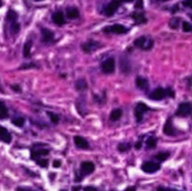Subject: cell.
Wrapping results in <instances>:
<instances>
[{
    "label": "cell",
    "instance_id": "6da1fadb",
    "mask_svg": "<svg viewBox=\"0 0 192 191\" xmlns=\"http://www.w3.org/2000/svg\"><path fill=\"white\" fill-rule=\"evenodd\" d=\"M134 45L138 48H142L145 51H150L153 47L154 41L151 37H146V36H141V37L136 38L134 42Z\"/></svg>",
    "mask_w": 192,
    "mask_h": 191
},
{
    "label": "cell",
    "instance_id": "7a4b0ae2",
    "mask_svg": "<svg viewBox=\"0 0 192 191\" xmlns=\"http://www.w3.org/2000/svg\"><path fill=\"white\" fill-rule=\"evenodd\" d=\"M101 71L106 74H111L115 72L116 69V61L114 57H108L107 60H105L100 65Z\"/></svg>",
    "mask_w": 192,
    "mask_h": 191
},
{
    "label": "cell",
    "instance_id": "3957f363",
    "mask_svg": "<svg viewBox=\"0 0 192 191\" xmlns=\"http://www.w3.org/2000/svg\"><path fill=\"white\" fill-rule=\"evenodd\" d=\"M102 30H104V33H107V34H126L128 30L124 25L114 24V25H110V26H106Z\"/></svg>",
    "mask_w": 192,
    "mask_h": 191
},
{
    "label": "cell",
    "instance_id": "277c9868",
    "mask_svg": "<svg viewBox=\"0 0 192 191\" xmlns=\"http://www.w3.org/2000/svg\"><path fill=\"white\" fill-rule=\"evenodd\" d=\"M151 110V108L145 105L144 102H137L136 107H135V118H136L137 123H141L143 121V116H144V112Z\"/></svg>",
    "mask_w": 192,
    "mask_h": 191
},
{
    "label": "cell",
    "instance_id": "5b68a950",
    "mask_svg": "<svg viewBox=\"0 0 192 191\" xmlns=\"http://www.w3.org/2000/svg\"><path fill=\"white\" fill-rule=\"evenodd\" d=\"M99 47H101V44L99 42L97 41H88V42H84L82 45H81V48L84 53L89 54V53H92V52H95L96 50H98Z\"/></svg>",
    "mask_w": 192,
    "mask_h": 191
},
{
    "label": "cell",
    "instance_id": "8992f818",
    "mask_svg": "<svg viewBox=\"0 0 192 191\" xmlns=\"http://www.w3.org/2000/svg\"><path fill=\"white\" fill-rule=\"evenodd\" d=\"M141 168H142L143 172H145V173H154V172H156V171L160 170L161 165L159 164V163H156V162L146 161L143 163Z\"/></svg>",
    "mask_w": 192,
    "mask_h": 191
},
{
    "label": "cell",
    "instance_id": "52a82bcc",
    "mask_svg": "<svg viewBox=\"0 0 192 191\" xmlns=\"http://www.w3.org/2000/svg\"><path fill=\"white\" fill-rule=\"evenodd\" d=\"M192 111V106L190 102H182L179 105V108L176 110V116L179 117H188Z\"/></svg>",
    "mask_w": 192,
    "mask_h": 191
},
{
    "label": "cell",
    "instance_id": "ba28073f",
    "mask_svg": "<svg viewBox=\"0 0 192 191\" xmlns=\"http://www.w3.org/2000/svg\"><path fill=\"white\" fill-rule=\"evenodd\" d=\"M120 5H121L120 0H111V1L106 6V8H105V15L108 16V17L112 16L117 10H118Z\"/></svg>",
    "mask_w": 192,
    "mask_h": 191
},
{
    "label": "cell",
    "instance_id": "9c48e42d",
    "mask_svg": "<svg viewBox=\"0 0 192 191\" xmlns=\"http://www.w3.org/2000/svg\"><path fill=\"white\" fill-rule=\"evenodd\" d=\"M95 171V164L90 161H83L81 162L80 164V172L81 175L84 176V175H88V174H91L92 172Z\"/></svg>",
    "mask_w": 192,
    "mask_h": 191
},
{
    "label": "cell",
    "instance_id": "30bf717a",
    "mask_svg": "<svg viewBox=\"0 0 192 191\" xmlns=\"http://www.w3.org/2000/svg\"><path fill=\"white\" fill-rule=\"evenodd\" d=\"M166 97V92L165 89L163 88H157L155 89L154 91H152L148 96V98L151 100H154V101H160V100H163Z\"/></svg>",
    "mask_w": 192,
    "mask_h": 191
},
{
    "label": "cell",
    "instance_id": "8fae6325",
    "mask_svg": "<svg viewBox=\"0 0 192 191\" xmlns=\"http://www.w3.org/2000/svg\"><path fill=\"white\" fill-rule=\"evenodd\" d=\"M163 133L167 136H174L176 133H175V128L173 127V124H172V118L170 117L166 121L165 125L163 127Z\"/></svg>",
    "mask_w": 192,
    "mask_h": 191
},
{
    "label": "cell",
    "instance_id": "7c38bea8",
    "mask_svg": "<svg viewBox=\"0 0 192 191\" xmlns=\"http://www.w3.org/2000/svg\"><path fill=\"white\" fill-rule=\"evenodd\" d=\"M52 20L57 26H63L65 23V16L62 11H55L52 15Z\"/></svg>",
    "mask_w": 192,
    "mask_h": 191
},
{
    "label": "cell",
    "instance_id": "4fadbf2b",
    "mask_svg": "<svg viewBox=\"0 0 192 191\" xmlns=\"http://www.w3.org/2000/svg\"><path fill=\"white\" fill-rule=\"evenodd\" d=\"M73 141H74L75 146L79 147V148H82V150H87V148H89V146H90L88 141H87L84 137H82V136H74Z\"/></svg>",
    "mask_w": 192,
    "mask_h": 191
},
{
    "label": "cell",
    "instance_id": "5bb4252c",
    "mask_svg": "<svg viewBox=\"0 0 192 191\" xmlns=\"http://www.w3.org/2000/svg\"><path fill=\"white\" fill-rule=\"evenodd\" d=\"M48 153H50V150H47V148H38V150L33 148L32 152H30V157H32V160H35L36 161L41 156L47 155Z\"/></svg>",
    "mask_w": 192,
    "mask_h": 191
},
{
    "label": "cell",
    "instance_id": "9a60e30c",
    "mask_svg": "<svg viewBox=\"0 0 192 191\" xmlns=\"http://www.w3.org/2000/svg\"><path fill=\"white\" fill-rule=\"evenodd\" d=\"M54 39V33L47 28H42V41L47 44Z\"/></svg>",
    "mask_w": 192,
    "mask_h": 191
},
{
    "label": "cell",
    "instance_id": "2e32d148",
    "mask_svg": "<svg viewBox=\"0 0 192 191\" xmlns=\"http://www.w3.org/2000/svg\"><path fill=\"white\" fill-rule=\"evenodd\" d=\"M132 18H133L135 24H137V25H142V24L147 23V18H146L144 12H133L132 14Z\"/></svg>",
    "mask_w": 192,
    "mask_h": 191
},
{
    "label": "cell",
    "instance_id": "e0dca14e",
    "mask_svg": "<svg viewBox=\"0 0 192 191\" xmlns=\"http://www.w3.org/2000/svg\"><path fill=\"white\" fill-rule=\"evenodd\" d=\"M0 141H2L3 143H6V144H9L10 142H11V135H10V133L7 130V128L5 127L0 126Z\"/></svg>",
    "mask_w": 192,
    "mask_h": 191
},
{
    "label": "cell",
    "instance_id": "ac0fdd59",
    "mask_svg": "<svg viewBox=\"0 0 192 191\" xmlns=\"http://www.w3.org/2000/svg\"><path fill=\"white\" fill-rule=\"evenodd\" d=\"M65 14H66V17L69 19H77L80 16L79 9L75 8V7H68L66 10H65Z\"/></svg>",
    "mask_w": 192,
    "mask_h": 191
},
{
    "label": "cell",
    "instance_id": "d6986e66",
    "mask_svg": "<svg viewBox=\"0 0 192 191\" xmlns=\"http://www.w3.org/2000/svg\"><path fill=\"white\" fill-rule=\"evenodd\" d=\"M135 83H136V87L141 90H146L148 89V80L144 76H137L136 80H135Z\"/></svg>",
    "mask_w": 192,
    "mask_h": 191
},
{
    "label": "cell",
    "instance_id": "ffe728a7",
    "mask_svg": "<svg viewBox=\"0 0 192 191\" xmlns=\"http://www.w3.org/2000/svg\"><path fill=\"white\" fill-rule=\"evenodd\" d=\"M74 85H75V89H77L78 91H86L87 89H88V83H87V81L84 79L77 80Z\"/></svg>",
    "mask_w": 192,
    "mask_h": 191
},
{
    "label": "cell",
    "instance_id": "44dd1931",
    "mask_svg": "<svg viewBox=\"0 0 192 191\" xmlns=\"http://www.w3.org/2000/svg\"><path fill=\"white\" fill-rule=\"evenodd\" d=\"M121 116H123V110H121L120 108H116L110 112L109 118H110V121H118V119H120Z\"/></svg>",
    "mask_w": 192,
    "mask_h": 191
},
{
    "label": "cell",
    "instance_id": "7402d4cb",
    "mask_svg": "<svg viewBox=\"0 0 192 191\" xmlns=\"http://www.w3.org/2000/svg\"><path fill=\"white\" fill-rule=\"evenodd\" d=\"M6 118H8V108L5 105V102L0 100V119L2 121V119H6Z\"/></svg>",
    "mask_w": 192,
    "mask_h": 191
},
{
    "label": "cell",
    "instance_id": "603a6c76",
    "mask_svg": "<svg viewBox=\"0 0 192 191\" xmlns=\"http://www.w3.org/2000/svg\"><path fill=\"white\" fill-rule=\"evenodd\" d=\"M17 18H18V15L17 12L14 11V10H9L8 12H7V21H9V23H15V21H17Z\"/></svg>",
    "mask_w": 192,
    "mask_h": 191
},
{
    "label": "cell",
    "instance_id": "cb8c5ba5",
    "mask_svg": "<svg viewBox=\"0 0 192 191\" xmlns=\"http://www.w3.org/2000/svg\"><path fill=\"white\" fill-rule=\"evenodd\" d=\"M130 147H132V144H130L129 142H121L120 144H118L117 148H118L119 152L124 153V152H127L128 150H130Z\"/></svg>",
    "mask_w": 192,
    "mask_h": 191
},
{
    "label": "cell",
    "instance_id": "d4e9b609",
    "mask_svg": "<svg viewBox=\"0 0 192 191\" xmlns=\"http://www.w3.org/2000/svg\"><path fill=\"white\" fill-rule=\"evenodd\" d=\"M157 144V138L154 137V136H151V137H148L146 139V148H154V147L156 146Z\"/></svg>",
    "mask_w": 192,
    "mask_h": 191
},
{
    "label": "cell",
    "instance_id": "484cf974",
    "mask_svg": "<svg viewBox=\"0 0 192 191\" xmlns=\"http://www.w3.org/2000/svg\"><path fill=\"white\" fill-rule=\"evenodd\" d=\"M32 46H33V42L28 39L24 45V56L25 57H28V56L30 55V48H32Z\"/></svg>",
    "mask_w": 192,
    "mask_h": 191
},
{
    "label": "cell",
    "instance_id": "4316f807",
    "mask_svg": "<svg viewBox=\"0 0 192 191\" xmlns=\"http://www.w3.org/2000/svg\"><path fill=\"white\" fill-rule=\"evenodd\" d=\"M181 23V19L179 17H174L172 18L171 20H170V23H168V26H170V28H172V30H177V27H179V24Z\"/></svg>",
    "mask_w": 192,
    "mask_h": 191
},
{
    "label": "cell",
    "instance_id": "83f0119b",
    "mask_svg": "<svg viewBox=\"0 0 192 191\" xmlns=\"http://www.w3.org/2000/svg\"><path fill=\"white\" fill-rule=\"evenodd\" d=\"M12 124L15 125V126H17V127H23L25 125V119L23 117H14L12 118Z\"/></svg>",
    "mask_w": 192,
    "mask_h": 191
},
{
    "label": "cell",
    "instance_id": "f1b7e54d",
    "mask_svg": "<svg viewBox=\"0 0 192 191\" xmlns=\"http://www.w3.org/2000/svg\"><path fill=\"white\" fill-rule=\"evenodd\" d=\"M168 156H170V153L168 152H160L159 154H156V155L154 156V159H156V160H159V161L163 162V161H165V160H167Z\"/></svg>",
    "mask_w": 192,
    "mask_h": 191
},
{
    "label": "cell",
    "instance_id": "f546056e",
    "mask_svg": "<svg viewBox=\"0 0 192 191\" xmlns=\"http://www.w3.org/2000/svg\"><path fill=\"white\" fill-rule=\"evenodd\" d=\"M47 116L50 117V119H51V121L53 124H57L60 121V117L57 116L56 114H54V112H51V111H48L47 112Z\"/></svg>",
    "mask_w": 192,
    "mask_h": 191
},
{
    "label": "cell",
    "instance_id": "4dcf8cb0",
    "mask_svg": "<svg viewBox=\"0 0 192 191\" xmlns=\"http://www.w3.org/2000/svg\"><path fill=\"white\" fill-rule=\"evenodd\" d=\"M181 24H182V30H183V32L190 33L192 30V26L189 21H182Z\"/></svg>",
    "mask_w": 192,
    "mask_h": 191
},
{
    "label": "cell",
    "instance_id": "1f68e13d",
    "mask_svg": "<svg viewBox=\"0 0 192 191\" xmlns=\"http://www.w3.org/2000/svg\"><path fill=\"white\" fill-rule=\"evenodd\" d=\"M36 163L42 166V168H47L48 165V160L47 159H39V160H36Z\"/></svg>",
    "mask_w": 192,
    "mask_h": 191
},
{
    "label": "cell",
    "instance_id": "d6a6232c",
    "mask_svg": "<svg viewBox=\"0 0 192 191\" xmlns=\"http://www.w3.org/2000/svg\"><path fill=\"white\" fill-rule=\"evenodd\" d=\"M19 24L17 23V21H15V23H11V30L12 33H15V34H17L18 32H19Z\"/></svg>",
    "mask_w": 192,
    "mask_h": 191
},
{
    "label": "cell",
    "instance_id": "836d02e7",
    "mask_svg": "<svg viewBox=\"0 0 192 191\" xmlns=\"http://www.w3.org/2000/svg\"><path fill=\"white\" fill-rule=\"evenodd\" d=\"M165 92H166V96H168V97H171V98H173L175 96V92L173 91V90H172L170 87L165 89Z\"/></svg>",
    "mask_w": 192,
    "mask_h": 191
},
{
    "label": "cell",
    "instance_id": "e575fe53",
    "mask_svg": "<svg viewBox=\"0 0 192 191\" xmlns=\"http://www.w3.org/2000/svg\"><path fill=\"white\" fill-rule=\"evenodd\" d=\"M36 66H37V65L34 64V63H28V64L21 65L20 69H21V70H26V69H28V68H36Z\"/></svg>",
    "mask_w": 192,
    "mask_h": 191
},
{
    "label": "cell",
    "instance_id": "d590c367",
    "mask_svg": "<svg viewBox=\"0 0 192 191\" xmlns=\"http://www.w3.org/2000/svg\"><path fill=\"white\" fill-rule=\"evenodd\" d=\"M182 5L186 8H191L192 7V0H183L182 1Z\"/></svg>",
    "mask_w": 192,
    "mask_h": 191
},
{
    "label": "cell",
    "instance_id": "8d00e7d4",
    "mask_svg": "<svg viewBox=\"0 0 192 191\" xmlns=\"http://www.w3.org/2000/svg\"><path fill=\"white\" fill-rule=\"evenodd\" d=\"M135 8L136 9H142L143 8V0H137L136 5H135Z\"/></svg>",
    "mask_w": 192,
    "mask_h": 191
},
{
    "label": "cell",
    "instance_id": "74e56055",
    "mask_svg": "<svg viewBox=\"0 0 192 191\" xmlns=\"http://www.w3.org/2000/svg\"><path fill=\"white\" fill-rule=\"evenodd\" d=\"M142 145H143V141H142V139H139L136 144H135V148H136L137 151L141 150V148H142Z\"/></svg>",
    "mask_w": 192,
    "mask_h": 191
},
{
    "label": "cell",
    "instance_id": "f35d334b",
    "mask_svg": "<svg viewBox=\"0 0 192 191\" xmlns=\"http://www.w3.org/2000/svg\"><path fill=\"white\" fill-rule=\"evenodd\" d=\"M61 164H62V163H61V161H60V160H55V161L53 162V166L54 168H60V166H61Z\"/></svg>",
    "mask_w": 192,
    "mask_h": 191
},
{
    "label": "cell",
    "instance_id": "ab89813d",
    "mask_svg": "<svg viewBox=\"0 0 192 191\" xmlns=\"http://www.w3.org/2000/svg\"><path fill=\"white\" fill-rule=\"evenodd\" d=\"M83 191H98V190L95 188V187H91V185H88V187H86V188L83 189Z\"/></svg>",
    "mask_w": 192,
    "mask_h": 191
},
{
    "label": "cell",
    "instance_id": "60d3db41",
    "mask_svg": "<svg viewBox=\"0 0 192 191\" xmlns=\"http://www.w3.org/2000/svg\"><path fill=\"white\" fill-rule=\"evenodd\" d=\"M111 191H114V190H111ZM125 191H136V188H135V187H129V188H127Z\"/></svg>",
    "mask_w": 192,
    "mask_h": 191
},
{
    "label": "cell",
    "instance_id": "b9f144b4",
    "mask_svg": "<svg viewBox=\"0 0 192 191\" xmlns=\"http://www.w3.org/2000/svg\"><path fill=\"white\" fill-rule=\"evenodd\" d=\"M11 89H14L15 91H20V89L18 88V85H11Z\"/></svg>",
    "mask_w": 192,
    "mask_h": 191
},
{
    "label": "cell",
    "instance_id": "7bdbcfd3",
    "mask_svg": "<svg viewBox=\"0 0 192 191\" xmlns=\"http://www.w3.org/2000/svg\"><path fill=\"white\" fill-rule=\"evenodd\" d=\"M17 191H34V190H29V189H25V188H18Z\"/></svg>",
    "mask_w": 192,
    "mask_h": 191
},
{
    "label": "cell",
    "instance_id": "ee69618b",
    "mask_svg": "<svg viewBox=\"0 0 192 191\" xmlns=\"http://www.w3.org/2000/svg\"><path fill=\"white\" fill-rule=\"evenodd\" d=\"M72 190H73V191H79V190H80V187H79V185H78V187H73V189H72Z\"/></svg>",
    "mask_w": 192,
    "mask_h": 191
},
{
    "label": "cell",
    "instance_id": "f6af8a7d",
    "mask_svg": "<svg viewBox=\"0 0 192 191\" xmlns=\"http://www.w3.org/2000/svg\"><path fill=\"white\" fill-rule=\"evenodd\" d=\"M157 191H166V189H165V188H163V187H159Z\"/></svg>",
    "mask_w": 192,
    "mask_h": 191
},
{
    "label": "cell",
    "instance_id": "bcb514c9",
    "mask_svg": "<svg viewBox=\"0 0 192 191\" xmlns=\"http://www.w3.org/2000/svg\"><path fill=\"white\" fill-rule=\"evenodd\" d=\"M121 2H132V1H134V0H120Z\"/></svg>",
    "mask_w": 192,
    "mask_h": 191
},
{
    "label": "cell",
    "instance_id": "7dc6e473",
    "mask_svg": "<svg viewBox=\"0 0 192 191\" xmlns=\"http://www.w3.org/2000/svg\"><path fill=\"white\" fill-rule=\"evenodd\" d=\"M166 191H177V190H174V189H168V190H166Z\"/></svg>",
    "mask_w": 192,
    "mask_h": 191
},
{
    "label": "cell",
    "instance_id": "c3c4849f",
    "mask_svg": "<svg viewBox=\"0 0 192 191\" xmlns=\"http://www.w3.org/2000/svg\"><path fill=\"white\" fill-rule=\"evenodd\" d=\"M1 5H2V2H1V0H0V7H1Z\"/></svg>",
    "mask_w": 192,
    "mask_h": 191
},
{
    "label": "cell",
    "instance_id": "681fc988",
    "mask_svg": "<svg viewBox=\"0 0 192 191\" xmlns=\"http://www.w3.org/2000/svg\"><path fill=\"white\" fill-rule=\"evenodd\" d=\"M160 1H168V0H160Z\"/></svg>",
    "mask_w": 192,
    "mask_h": 191
},
{
    "label": "cell",
    "instance_id": "f907efd6",
    "mask_svg": "<svg viewBox=\"0 0 192 191\" xmlns=\"http://www.w3.org/2000/svg\"><path fill=\"white\" fill-rule=\"evenodd\" d=\"M35 1H43V0H35Z\"/></svg>",
    "mask_w": 192,
    "mask_h": 191
},
{
    "label": "cell",
    "instance_id": "816d5d0a",
    "mask_svg": "<svg viewBox=\"0 0 192 191\" xmlns=\"http://www.w3.org/2000/svg\"><path fill=\"white\" fill-rule=\"evenodd\" d=\"M61 191H66V190H61Z\"/></svg>",
    "mask_w": 192,
    "mask_h": 191
}]
</instances>
